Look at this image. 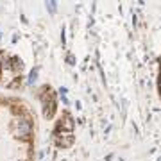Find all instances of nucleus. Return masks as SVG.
<instances>
[{
	"label": "nucleus",
	"instance_id": "nucleus-1",
	"mask_svg": "<svg viewBox=\"0 0 161 161\" xmlns=\"http://www.w3.org/2000/svg\"><path fill=\"white\" fill-rule=\"evenodd\" d=\"M36 120L27 104L0 97V161H34Z\"/></svg>",
	"mask_w": 161,
	"mask_h": 161
},
{
	"label": "nucleus",
	"instance_id": "nucleus-2",
	"mask_svg": "<svg viewBox=\"0 0 161 161\" xmlns=\"http://www.w3.org/2000/svg\"><path fill=\"white\" fill-rule=\"evenodd\" d=\"M158 79H156V82H158V93H159V98H161V54L159 58H158V75H156Z\"/></svg>",
	"mask_w": 161,
	"mask_h": 161
}]
</instances>
